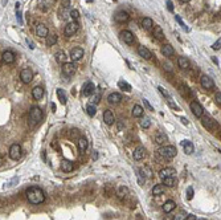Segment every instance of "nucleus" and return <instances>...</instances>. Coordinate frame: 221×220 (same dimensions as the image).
Masks as SVG:
<instances>
[{
  "label": "nucleus",
  "instance_id": "obj_1",
  "mask_svg": "<svg viewBox=\"0 0 221 220\" xmlns=\"http://www.w3.org/2000/svg\"><path fill=\"white\" fill-rule=\"evenodd\" d=\"M27 199L30 204H41L45 201V194L41 188L30 187L27 190Z\"/></svg>",
  "mask_w": 221,
  "mask_h": 220
},
{
  "label": "nucleus",
  "instance_id": "obj_2",
  "mask_svg": "<svg viewBox=\"0 0 221 220\" xmlns=\"http://www.w3.org/2000/svg\"><path fill=\"white\" fill-rule=\"evenodd\" d=\"M177 150L175 146H164L155 151V159L158 161H171L176 157Z\"/></svg>",
  "mask_w": 221,
  "mask_h": 220
},
{
  "label": "nucleus",
  "instance_id": "obj_3",
  "mask_svg": "<svg viewBox=\"0 0 221 220\" xmlns=\"http://www.w3.org/2000/svg\"><path fill=\"white\" fill-rule=\"evenodd\" d=\"M41 120H42V110L39 106H33L29 110V121L32 123H39Z\"/></svg>",
  "mask_w": 221,
  "mask_h": 220
},
{
  "label": "nucleus",
  "instance_id": "obj_4",
  "mask_svg": "<svg viewBox=\"0 0 221 220\" xmlns=\"http://www.w3.org/2000/svg\"><path fill=\"white\" fill-rule=\"evenodd\" d=\"M152 176V171L148 166L143 167V169L138 170V179H139V183H144V180L151 178Z\"/></svg>",
  "mask_w": 221,
  "mask_h": 220
},
{
  "label": "nucleus",
  "instance_id": "obj_5",
  "mask_svg": "<svg viewBox=\"0 0 221 220\" xmlns=\"http://www.w3.org/2000/svg\"><path fill=\"white\" fill-rule=\"evenodd\" d=\"M21 157V146L19 143H13V145L10 147V158L13 161L20 159Z\"/></svg>",
  "mask_w": 221,
  "mask_h": 220
},
{
  "label": "nucleus",
  "instance_id": "obj_6",
  "mask_svg": "<svg viewBox=\"0 0 221 220\" xmlns=\"http://www.w3.org/2000/svg\"><path fill=\"white\" fill-rule=\"evenodd\" d=\"M76 70H77V65H76L74 62H65L62 65V73L65 76H67V77L74 74Z\"/></svg>",
  "mask_w": 221,
  "mask_h": 220
},
{
  "label": "nucleus",
  "instance_id": "obj_7",
  "mask_svg": "<svg viewBox=\"0 0 221 220\" xmlns=\"http://www.w3.org/2000/svg\"><path fill=\"white\" fill-rule=\"evenodd\" d=\"M78 28H79L78 21H72V23H69V24H66V25H65L64 32H65L66 36H73L78 30Z\"/></svg>",
  "mask_w": 221,
  "mask_h": 220
},
{
  "label": "nucleus",
  "instance_id": "obj_8",
  "mask_svg": "<svg viewBox=\"0 0 221 220\" xmlns=\"http://www.w3.org/2000/svg\"><path fill=\"white\" fill-rule=\"evenodd\" d=\"M121 39H122V41L126 42V44H133L134 40H135V36H134V33L131 32V30H128V29H125V30H122L121 32Z\"/></svg>",
  "mask_w": 221,
  "mask_h": 220
},
{
  "label": "nucleus",
  "instance_id": "obj_9",
  "mask_svg": "<svg viewBox=\"0 0 221 220\" xmlns=\"http://www.w3.org/2000/svg\"><path fill=\"white\" fill-rule=\"evenodd\" d=\"M20 78H21V81H23L24 84H29V82L32 81V78H33V72L29 68L23 69L20 72Z\"/></svg>",
  "mask_w": 221,
  "mask_h": 220
},
{
  "label": "nucleus",
  "instance_id": "obj_10",
  "mask_svg": "<svg viewBox=\"0 0 221 220\" xmlns=\"http://www.w3.org/2000/svg\"><path fill=\"white\" fill-rule=\"evenodd\" d=\"M200 84H201V86L204 88V89H207V90H211L212 88L214 86L213 80H212L209 76H207V74L201 76V78H200Z\"/></svg>",
  "mask_w": 221,
  "mask_h": 220
},
{
  "label": "nucleus",
  "instance_id": "obj_11",
  "mask_svg": "<svg viewBox=\"0 0 221 220\" xmlns=\"http://www.w3.org/2000/svg\"><path fill=\"white\" fill-rule=\"evenodd\" d=\"M84 57V49L79 47H74L72 51H70V59L73 61H79Z\"/></svg>",
  "mask_w": 221,
  "mask_h": 220
},
{
  "label": "nucleus",
  "instance_id": "obj_12",
  "mask_svg": "<svg viewBox=\"0 0 221 220\" xmlns=\"http://www.w3.org/2000/svg\"><path fill=\"white\" fill-rule=\"evenodd\" d=\"M191 110L196 117H202V114H204V109L197 101H192L191 102Z\"/></svg>",
  "mask_w": 221,
  "mask_h": 220
},
{
  "label": "nucleus",
  "instance_id": "obj_13",
  "mask_svg": "<svg viewBox=\"0 0 221 220\" xmlns=\"http://www.w3.org/2000/svg\"><path fill=\"white\" fill-rule=\"evenodd\" d=\"M128 19H130V15L126 11H118L114 15V20L116 23H126V21H128Z\"/></svg>",
  "mask_w": 221,
  "mask_h": 220
},
{
  "label": "nucleus",
  "instance_id": "obj_14",
  "mask_svg": "<svg viewBox=\"0 0 221 220\" xmlns=\"http://www.w3.org/2000/svg\"><path fill=\"white\" fill-rule=\"evenodd\" d=\"M94 90H96V86H94L93 82L88 81L86 84L84 85V88H82V94H84L85 97H89V96H93Z\"/></svg>",
  "mask_w": 221,
  "mask_h": 220
},
{
  "label": "nucleus",
  "instance_id": "obj_15",
  "mask_svg": "<svg viewBox=\"0 0 221 220\" xmlns=\"http://www.w3.org/2000/svg\"><path fill=\"white\" fill-rule=\"evenodd\" d=\"M1 60H3V62H5V64H12L16 60V56H15L13 52L5 51V52H3V54H1Z\"/></svg>",
  "mask_w": 221,
  "mask_h": 220
},
{
  "label": "nucleus",
  "instance_id": "obj_16",
  "mask_svg": "<svg viewBox=\"0 0 221 220\" xmlns=\"http://www.w3.org/2000/svg\"><path fill=\"white\" fill-rule=\"evenodd\" d=\"M103 121H105L106 125H113L115 123V115L114 113L111 111V110H105V113H103Z\"/></svg>",
  "mask_w": 221,
  "mask_h": 220
},
{
  "label": "nucleus",
  "instance_id": "obj_17",
  "mask_svg": "<svg viewBox=\"0 0 221 220\" xmlns=\"http://www.w3.org/2000/svg\"><path fill=\"white\" fill-rule=\"evenodd\" d=\"M133 157H134L135 161H142V159H144V157H146V149L142 147V146H138V147L134 150Z\"/></svg>",
  "mask_w": 221,
  "mask_h": 220
},
{
  "label": "nucleus",
  "instance_id": "obj_18",
  "mask_svg": "<svg viewBox=\"0 0 221 220\" xmlns=\"http://www.w3.org/2000/svg\"><path fill=\"white\" fill-rule=\"evenodd\" d=\"M175 174H176V170L172 169V167H165V169H162L159 171V176L162 179L168 178V176H175Z\"/></svg>",
  "mask_w": 221,
  "mask_h": 220
},
{
  "label": "nucleus",
  "instance_id": "obj_19",
  "mask_svg": "<svg viewBox=\"0 0 221 220\" xmlns=\"http://www.w3.org/2000/svg\"><path fill=\"white\" fill-rule=\"evenodd\" d=\"M138 53H139V56L143 57L144 60H150L152 57V53L150 52L148 48L144 47V45H140V47L138 48Z\"/></svg>",
  "mask_w": 221,
  "mask_h": 220
},
{
  "label": "nucleus",
  "instance_id": "obj_20",
  "mask_svg": "<svg viewBox=\"0 0 221 220\" xmlns=\"http://www.w3.org/2000/svg\"><path fill=\"white\" fill-rule=\"evenodd\" d=\"M48 33H49V30L44 24H37V25H36V35H37L39 37H47Z\"/></svg>",
  "mask_w": 221,
  "mask_h": 220
},
{
  "label": "nucleus",
  "instance_id": "obj_21",
  "mask_svg": "<svg viewBox=\"0 0 221 220\" xmlns=\"http://www.w3.org/2000/svg\"><path fill=\"white\" fill-rule=\"evenodd\" d=\"M121 101H122V96L119 93H111L107 97V102H109L110 105H116V103H119Z\"/></svg>",
  "mask_w": 221,
  "mask_h": 220
},
{
  "label": "nucleus",
  "instance_id": "obj_22",
  "mask_svg": "<svg viewBox=\"0 0 221 220\" xmlns=\"http://www.w3.org/2000/svg\"><path fill=\"white\" fill-rule=\"evenodd\" d=\"M162 53H163V56H165V57H171V56H174L175 49L171 44H164L163 47H162Z\"/></svg>",
  "mask_w": 221,
  "mask_h": 220
},
{
  "label": "nucleus",
  "instance_id": "obj_23",
  "mask_svg": "<svg viewBox=\"0 0 221 220\" xmlns=\"http://www.w3.org/2000/svg\"><path fill=\"white\" fill-rule=\"evenodd\" d=\"M69 16H70V7H64V5H61V8L58 10V17H60L61 20H65Z\"/></svg>",
  "mask_w": 221,
  "mask_h": 220
},
{
  "label": "nucleus",
  "instance_id": "obj_24",
  "mask_svg": "<svg viewBox=\"0 0 221 220\" xmlns=\"http://www.w3.org/2000/svg\"><path fill=\"white\" fill-rule=\"evenodd\" d=\"M168 140V137L165 133H162V131H159V133L155 134V142L158 143V145H163Z\"/></svg>",
  "mask_w": 221,
  "mask_h": 220
},
{
  "label": "nucleus",
  "instance_id": "obj_25",
  "mask_svg": "<svg viewBox=\"0 0 221 220\" xmlns=\"http://www.w3.org/2000/svg\"><path fill=\"white\" fill-rule=\"evenodd\" d=\"M182 146H183V149H184V152H185V154H188V155H191L192 152H193V150H195V147H193V145H192L191 140H183Z\"/></svg>",
  "mask_w": 221,
  "mask_h": 220
},
{
  "label": "nucleus",
  "instance_id": "obj_26",
  "mask_svg": "<svg viewBox=\"0 0 221 220\" xmlns=\"http://www.w3.org/2000/svg\"><path fill=\"white\" fill-rule=\"evenodd\" d=\"M176 208V203H175L174 200H167L165 203L163 204V211L165 213H170L172 212V211Z\"/></svg>",
  "mask_w": 221,
  "mask_h": 220
},
{
  "label": "nucleus",
  "instance_id": "obj_27",
  "mask_svg": "<svg viewBox=\"0 0 221 220\" xmlns=\"http://www.w3.org/2000/svg\"><path fill=\"white\" fill-rule=\"evenodd\" d=\"M154 28V32H152V35H154V37L156 39V40H163V37H164V33H163V29L160 28L159 25H155L152 27Z\"/></svg>",
  "mask_w": 221,
  "mask_h": 220
},
{
  "label": "nucleus",
  "instance_id": "obj_28",
  "mask_svg": "<svg viewBox=\"0 0 221 220\" xmlns=\"http://www.w3.org/2000/svg\"><path fill=\"white\" fill-rule=\"evenodd\" d=\"M32 96L35 100H41L42 97H44V89H42L41 86H36L33 88L32 90Z\"/></svg>",
  "mask_w": 221,
  "mask_h": 220
},
{
  "label": "nucleus",
  "instance_id": "obj_29",
  "mask_svg": "<svg viewBox=\"0 0 221 220\" xmlns=\"http://www.w3.org/2000/svg\"><path fill=\"white\" fill-rule=\"evenodd\" d=\"M61 170H62L64 172H70V171L73 170V162L64 159L62 162H61Z\"/></svg>",
  "mask_w": 221,
  "mask_h": 220
},
{
  "label": "nucleus",
  "instance_id": "obj_30",
  "mask_svg": "<svg viewBox=\"0 0 221 220\" xmlns=\"http://www.w3.org/2000/svg\"><path fill=\"white\" fill-rule=\"evenodd\" d=\"M54 57H56V61H57V62H60V64H65L66 60H67V56H66V53H65L64 51H58V52H56Z\"/></svg>",
  "mask_w": 221,
  "mask_h": 220
},
{
  "label": "nucleus",
  "instance_id": "obj_31",
  "mask_svg": "<svg viewBox=\"0 0 221 220\" xmlns=\"http://www.w3.org/2000/svg\"><path fill=\"white\" fill-rule=\"evenodd\" d=\"M163 184L165 187H175L177 184V179L175 176H168V178L163 179Z\"/></svg>",
  "mask_w": 221,
  "mask_h": 220
},
{
  "label": "nucleus",
  "instance_id": "obj_32",
  "mask_svg": "<svg viewBox=\"0 0 221 220\" xmlns=\"http://www.w3.org/2000/svg\"><path fill=\"white\" fill-rule=\"evenodd\" d=\"M165 192V186L164 184H155L154 188H152V194L155 195V196H159V195L164 194Z\"/></svg>",
  "mask_w": 221,
  "mask_h": 220
},
{
  "label": "nucleus",
  "instance_id": "obj_33",
  "mask_svg": "<svg viewBox=\"0 0 221 220\" xmlns=\"http://www.w3.org/2000/svg\"><path fill=\"white\" fill-rule=\"evenodd\" d=\"M202 125H204L205 127H208V129H214V127L217 126L216 121H213V120H212V118H209V117H205L204 120H202Z\"/></svg>",
  "mask_w": 221,
  "mask_h": 220
},
{
  "label": "nucleus",
  "instance_id": "obj_34",
  "mask_svg": "<svg viewBox=\"0 0 221 220\" xmlns=\"http://www.w3.org/2000/svg\"><path fill=\"white\" fill-rule=\"evenodd\" d=\"M142 27L146 30H150L154 27V21H152V19H150V17H144L142 20Z\"/></svg>",
  "mask_w": 221,
  "mask_h": 220
},
{
  "label": "nucleus",
  "instance_id": "obj_35",
  "mask_svg": "<svg viewBox=\"0 0 221 220\" xmlns=\"http://www.w3.org/2000/svg\"><path fill=\"white\" fill-rule=\"evenodd\" d=\"M177 64H179V68H182V69L189 68V61L187 57H179V59H177Z\"/></svg>",
  "mask_w": 221,
  "mask_h": 220
},
{
  "label": "nucleus",
  "instance_id": "obj_36",
  "mask_svg": "<svg viewBox=\"0 0 221 220\" xmlns=\"http://www.w3.org/2000/svg\"><path fill=\"white\" fill-rule=\"evenodd\" d=\"M57 40H58L57 35H56V33H52V35L47 36V45H48V47H53V45L57 42Z\"/></svg>",
  "mask_w": 221,
  "mask_h": 220
},
{
  "label": "nucleus",
  "instance_id": "obj_37",
  "mask_svg": "<svg viewBox=\"0 0 221 220\" xmlns=\"http://www.w3.org/2000/svg\"><path fill=\"white\" fill-rule=\"evenodd\" d=\"M143 113H144V110L140 105H135L133 108V115L134 117H142Z\"/></svg>",
  "mask_w": 221,
  "mask_h": 220
},
{
  "label": "nucleus",
  "instance_id": "obj_38",
  "mask_svg": "<svg viewBox=\"0 0 221 220\" xmlns=\"http://www.w3.org/2000/svg\"><path fill=\"white\" fill-rule=\"evenodd\" d=\"M78 149H79V151H81V152L86 151V149H88V140H86V138H79L78 139Z\"/></svg>",
  "mask_w": 221,
  "mask_h": 220
},
{
  "label": "nucleus",
  "instance_id": "obj_39",
  "mask_svg": "<svg viewBox=\"0 0 221 220\" xmlns=\"http://www.w3.org/2000/svg\"><path fill=\"white\" fill-rule=\"evenodd\" d=\"M128 195V188L126 187V186H121V187L118 188V196L121 198V199H123Z\"/></svg>",
  "mask_w": 221,
  "mask_h": 220
},
{
  "label": "nucleus",
  "instance_id": "obj_40",
  "mask_svg": "<svg viewBox=\"0 0 221 220\" xmlns=\"http://www.w3.org/2000/svg\"><path fill=\"white\" fill-rule=\"evenodd\" d=\"M118 86L121 88L122 90H125V91H130V90H131V86H130V84H128V82H126L125 80H121V81H118Z\"/></svg>",
  "mask_w": 221,
  "mask_h": 220
},
{
  "label": "nucleus",
  "instance_id": "obj_41",
  "mask_svg": "<svg viewBox=\"0 0 221 220\" xmlns=\"http://www.w3.org/2000/svg\"><path fill=\"white\" fill-rule=\"evenodd\" d=\"M57 96H58V98H60L61 103H62V105H65V103H66V100H67L65 91H64L62 89H57Z\"/></svg>",
  "mask_w": 221,
  "mask_h": 220
},
{
  "label": "nucleus",
  "instance_id": "obj_42",
  "mask_svg": "<svg viewBox=\"0 0 221 220\" xmlns=\"http://www.w3.org/2000/svg\"><path fill=\"white\" fill-rule=\"evenodd\" d=\"M158 89H159V91H160V93H162V94H163V96L165 97V98H167L168 103H171V102H172V97L170 96V93H168V91L165 90L163 86H158Z\"/></svg>",
  "mask_w": 221,
  "mask_h": 220
},
{
  "label": "nucleus",
  "instance_id": "obj_43",
  "mask_svg": "<svg viewBox=\"0 0 221 220\" xmlns=\"http://www.w3.org/2000/svg\"><path fill=\"white\" fill-rule=\"evenodd\" d=\"M86 111H88V114L90 115V117H94V115H96V113H97L96 105H93V103L88 105V106H86Z\"/></svg>",
  "mask_w": 221,
  "mask_h": 220
},
{
  "label": "nucleus",
  "instance_id": "obj_44",
  "mask_svg": "<svg viewBox=\"0 0 221 220\" xmlns=\"http://www.w3.org/2000/svg\"><path fill=\"white\" fill-rule=\"evenodd\" d=\"M185 218H187V213L184 211H180L179 213H176L174 216V220H185Z\"/></svg>",
  "mask_w": 221,
  "mask_h": 220
},
{
  "label": "nucleus",
  "instance_id": "obj_45",
  "mask_svg": "<svg viewBox=\"0 0 221 220\" xmlns=\"http://www.w3.org/2000/svg\"><path fill=\"white\" fill-rule=\"evenodd\" d=\"M140 126H142L143 129H148V127L151 126V122H150L148 118H144V120L140 121Z\"/></svg>",
  "mask_w": 221,
  "mask_h": 220
},
{
  "label": "nucleus",
  "instance_id": "obj_46",
  "mask_svg": "<svg viewBox=\"0 0 221 220\" xmlns=\"http://www.w3.org/2000/svg\"><path fill=\"white\" fill-rule=\"evenodd\" d=\"M70 17L73 19V21H78L79 12H78L77 10H72V11H70Z\"/></svg>",
  "mask_w": 221,
  "mask_h": 220
},
{
  "label": "nucleus",
  "instance_id": "obj_47",
  "mask_svg": "<svg viewBox=\"0 0 221 220\" xmlns=\"http://www.w3.org/2000/svg\"><path fill=\"white\" fill-rule=\"evenodd\" d=\"M192 198H193V188L192 187H188V188H187V199L191 200Z\"/></svg>",
  "mask_w": 221,
  "mask_h": 220
},
{
  "label": "nucleus",
  "instance_id": "obj_48",
  "mask_svg": "<svg viewBox=\"0 0 221 220\" xmlns=\"http://www.w3.org/2000/svg\"><path fill=\"white\" fill-rule=\"evenodd\" d=\"M175 17H176V20H177V21H179V24H180V25H182V27H183V28H184V29H185V30H188V27H187V25H185V24H184V23H183V20H182V19H180V16H177V15H176V16H175Z\"/></svg>",
  "mask_w": 221,
  "mask_h": 220
},
{
  "label": "nucleus",
  "instance_id": "obj_49",
  "mask_svg": "<svg viewBox=\"0 0 221 220\" xmlns=\"http://www.w3.org/2000/svg\"><path fill=\"white\" fill-rule=\"evenodd\" d=\"M220 45H221V40L219 39V40H217V41L213 44V47H212V48H213L214 51H219V49H220Z\"/></svg>",
  "mask_w": 221,
  "mask_h": 220
},
{
  "label": "nucleus",
  "instance_id": "obj_50",
  "mask_svg": "<svg viewBox=\"0 0 221 220\" xmlns=\"http://www.w3.org/2000/svg\"><path fill=\"white\" fill-rule=\"evenodd\" d=\"M143 102H144V106H146V108H147V109H148V110H151V111H152V110H154V108H152V106H151V105H150V102H148V101H147L146 98H144V100H143Z\"/></svg>",
  "mask_w": 221,
  "mask_h": 220
},
{
  "label": "nucleus",
  "instance_id": "obj_51",
  "mask_svg": "<svg viewBox=\"0 0 221 220\" xmlns=\"http://www.w3.org/2000/svg\"><path fill=\"white\" fill-rule=\"evenodd\" d=\"M167 7H168V11H171V12L174 11V3L171 0H167Z\"/></svg>",
  "mask_w": 221,
  "mask_h": 220
},
{
  "label": "nucleus",
  "instance_id": "obj_52",
  "mask_svg": "<svg viewBox=\"0 0 221 220\" xmlns=\"http://www.w3.org/2000/svg\"><path fill=\"white\" fill-rule=\"evenodd\" d=\"M99 98H101V94L98 93L97 96H96V97H94V98H93V105H96V103H98V102H99Z\"/></svg>",
  "mask_w": 221,
  "mask_h": 220
},
{
  "label": "nucleus",
  "instance_id": "obj_53",
  "mask_svg": "<svg viewBox=\"0 0 221 220\" xmlns=\"http://www.w3.org/2000/svg\"><path fill=\"white\" fill-rule=\"evenodd\" d=\"M216 101H217V103H219V105H221V93H220V91L217 93V96H216Z\"/></svg>",
  "mask_w": 221,
  "mask_h": 220
},
{
  "label": "nucleus",
  "instance_id": "obj_54",
  "mask_svg": "<svg viewBox=\"0 0 221 220\" xmlns=\"http://www.w3.org/2000/svg\"><path fill=\"white\" fill-rule=\"evenodd\" d=\"M185 220H197V219H196V216H195V215H192V213H191V215H187Z\"/></svg>",
  "mask_w": 221,
  "mask_h": 220
},
{
  "label": "nucleus",
  "instance_id": "obj_55",
  "mask_svg": "<svg viewBox=\"0 0 221 220\" xmlns=\"http://www.w3.org/2000/svg\"><path fill=\"white\" fill-rule=\"evenodd\" d=\"M122 129H123V122H119V123H118V130L121 131Z\"/></svg>",
  "mask_w": 221,
  "mask_h": 220
},
{
  "label": "nucleus",
  "instance_id": "obj_56",
  "mask_svg": "<svg viewBox=\"0 0 221 220\" xmlns=\"http://www.w3.org/2000/svg\"><path fill=\"white\" fill-rule=\"evenodd\" d=\"M97 158H98V152H97V151H94V152H93V159H94V161H97Z\"/></svg>",
  "mask_w": 221,
  "mask_h": 220
},
{
  "label": "nucleus",
  "instance_id": "obj_57",
  "mask_svg": "<svg viewBox=\"0 0 221 220\" xmlns=\"http://www.w3.org/2000/svg\"><path fill=\"white\" fill-rule=\"evenodd\" d=\"M182 121H183V123H184V125H187V123H188V121H187L185 118H182Z\"/></svg>",
  "mask_w": 221,
  "mask_h": 220
},
{
  "label": "nucleus",
  "instance_id": "obj_58",
  "mask_svg": "<svg viewBox=\"0 0 221 220\" xmlns=\"http://www.w3.org/2000/svg\"><path fill=\"white\" fill-rule=\"evenodd\" d=\"M182 3H188V1H191V0H180Z\"/></svg>",
  "mask_w": 221,
  "mask_h": 220
},
{
  "label": "nucleus",
  "instance_id": "obj_59",
  "mask_svg": "<svg viewBox=\"0 0 221 220\" xmlns=\"http://www.w3.org/2000/svg\"><path fill=\"white\" fill-rule=\"evenodd\" d=\"M199 220H207V219H199Z\"/></svg>",
  "mask_w": 221,
  "mask_h": 220
}]
</instances>
